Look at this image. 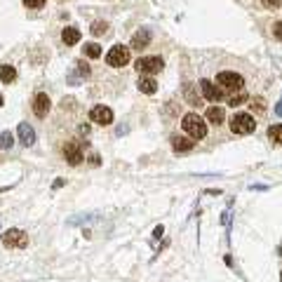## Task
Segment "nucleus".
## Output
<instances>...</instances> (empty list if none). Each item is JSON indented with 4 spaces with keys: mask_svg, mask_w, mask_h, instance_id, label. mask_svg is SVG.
I'll list each match as a JSON object with an SVG mask.
<instances>
[{
    "mask_svg": "<svg viewBox=\"0 0 282 282\" xmlns=\"http://www.w3.org/2000/svg\"><path fill=\"white\" fill-rule=\"evenodd\" d=\"M230 130H233V134H252V132L256 130L254 115H250V113H235L233 120H230Z\"/></svg>",
    "mask_w": 282,
    "mask_h": 282,
    "instance_id": "nucleus-4",
    "label": "nucleus"
},
{
    "mask_svg": "<svg viewBox=\"0 0 282 282\" xmlns=\"http://www.w3.org/2000/svg\"><path fill=\"white\" fill-rule=\"evenodd\" d=\"M266 7H271V10H278L280 7V0H261Z\"/></svg>",
    "mask_w": 282,
    "mask_h": 282,
    "instance_id": "nucleus-28",
    "label": "nucleus"
},
{
    "mask_svg": "<svg viewBox=\"0 0 282 282\" xmlns=\"http://www.w3.org/2000/svg\"><path fill=\"white\" fill-rule=\"evenodd\" d=\"M0 106H2V94H0Z\"/></svg>",
    "mask_w": 282,
    "mask_h": 282,
    "instance_id": "nucleus-31",
    "label": "nucleus"
},
{
    "mask_svg": "<svg viewBox=\"0 0 282 282\" xmlns=\"http://www.w3.org/2000/svg\"><path fill=\"white\" fill-rule=\"evenodd\" d=\"M273 35H275L278 40H282V24H280V22L273 24Z\"/></svg>",
    "mask_w": 282,
    "mask_h": 282,
    "instance_id": "nucleus-27",
    "label": "nucleus"
},
{
    "mask_svg": "<svg viewBox=\"0 0 282 282\" xmlns=\"http://www.w3.org/2000/svg\"><path fill=\"white\" fill-rule=\"evenodd\" d=\"M89 120L101 125V127H106V125L113 122V111H111L109 106H94V109L89 111Z\"/></svg>",
    "mask_w": 282,
    "mask_h": 282,
    "instance_id": "nucleus-7",
    "label": "nucleus"
},
{
    "mask_svg": "<svg viewBox=\"0 0 282 282\" xmlns=\"http://www.w3.org/2000/svg\"><path fill=\"white\" fill-rule=\"evenodd\" d=\"M17 80V68L10 64H2L0 66V83H5V85H10Z\"/></svg>",
    "mask_w": 282,
    "mask_h": 282,
    "instance_id": "nucleus-13",
    "label": "nucleus"
},
{
    "mask_svg": "<svg viewBox=\"0 0 282 282\" xmlns=\"http://www.w3.org/2000/svg\"><path fill=\"white\" fill-rule=\"evenodd\" d=\"M217 85H221V89L233 92V89H242L245 80H242V76H238L235 71H224V73L217 76Z\"/></svg>",
    "mask_w": 282,
    "mask_h": 282,
    "instance_id": "nucleus-6",
    "label": "nucleus"
},
{
    "mask_svg": "<svg viewBox=\"0 0 282 282\" xmlns=\"http://www.w3.org/2000/svg\"><path fill=\"white\" fill-rule=\"evenodd\" d=\"M50 106H52V101H50V97H47L45 92L33 97V113H35L38 118H45V115L50 113Z\"/></svg>",
    "mask_w": 282,
    "mask_h": 282,
    "instance_id": "nucleus-9",
    "label": "nucleus"
},
{
    "mask_svg": "<svg viewBox=\"0 0 282 282\" xmlns=\"http://www.w3.org/2000/svg\"><path fill=\"white\" fill-rule=\"evenodd\" d=\"M78 73H80V76H83V78H87V76H89V66H87L85 64V61H78Z\"/></svg>",
    "mask_w": 282,
    "mask_h": 282,
    "instance_id": "nucleus-25",
    "label": "nucleus"
},
{
    "mask_svg": "<svg viewBox=\"0 0 282 282\" xmlns=\"http://www.w3.org/2000/svg\"><path fill=\"white\" fill-rule=\"evenodd\" d=\"M184 97H186V101H188V104H193V106L200 104V97L193 92V85H191V83H186V85H184Z\"/></svg>",
    "mask_w": 282,
    "mask_h": 282,
    "instance_id": "nucleus-18",
    "label": "nucleus"
},
{
    "mask_svg": "<svg viewBox=\"0 0 282 282\" xmlns=\"http://www.w3.org/2000/svg\"><path fill=\"white\" fill-rule=\"evenodd\" d=\"M83 52H85V56H89V59H97V56H101V47H99L97 43H87L85 47H83Z\"/></svg>",
    "mask_w": 282,
    "mask_h": 282,
    "instance_id": "nucleus-20",
    "label": "nucleus"
},
{
    "mask_svg": "<svg viewBox=\"0 0 282 282\" xmlns=\"http://www.w3.org/2000/svg\"><path fill=\"white\" fill-rule=\"evenodd\" d=\"M181 127L191 139H205L207 137V122L197 113H186L181 120Z\"/></svg>",
    "mask_w": 282,
    "mask_h": 282,
    "instance_id": "nucleus-1",
    "label": "nucleus"
},
{
    "mask_svg": "<svg viewBox=\"0 0 282 282\" xmlns=\"http://www.w3.org/2000/svg\"><path fill=\"white\" fill-rule=\"evenodd\" d=\"M24 5L28 10H40V7H45V0H24Z\"/></svg>",
    "mask_w": 282,
    "mask_h": 282,
    "instance_id": "nucleus-24",
    "label": "nucleus"
},
{
    "mask_svg": "<svg viewBox=\"0 0 282 282\" xmlns=\"http://www.w3.org/2000/svg\"><path fill=\"white\" fill-rule=\"evenodd\" d=\"M275 113H278V115L282 118V101H278V106H275Z\"/></svg>",
    "mask_w": 282,
    "mask_h": 282,
    "instance_id": "nucleus-30",
    "label": "nucleus"
},
{
    "mask_svg": "<svg viewBox=\"0 0 282 282\" xmlns=\"http://www.w3.org/2000/svg\"><path fill=\"white\" fill-rule=\"evenodd\" d=\"M151 45V31L148 28H141L132 35V43H130V50H146Z\"/></svg>",
    "mask_w": 282,
    "mask_h": 282,
    "instance_id": "nucleus-10",
    "label": "nucleus"
},
{
    "mask_svg": "<svg viewBox=\"0 0 282 282\" xmlns=\"http://www.w3.org/2000/svg\"><path fill=\"white\" fill-rule=\"evenodd\" d=\"M139 89L143 92V94H155V89H158V83L153 80L151 76H146V78H139Z\"/></svg>",
    "mask_w": 282,
    "mask_h": 282,
    "instance_id": "nucleus-17",
    "label": "nucleus"
},
{
    "mask_svg": "<svg viewBox=\"0 0 282 282\" xmlns=\"http://www.w3.org/2000/svg\"><path fill=\"white\" fill-rule=\"evenodd\" d=\"M245 101H247V94H245V92H238V94H233V97L228 99V104H230L233 109H235V106H242Z\"/></svg>",
    "mask_w": 282,
    "mask_h": 282,
    "instance_id": "nucleus-23",
    "label": "nucleus"
},
{
    "mask_svg": "<svg viewBox=\"0 0 282 282\" xmlns=\"http://www.w3.org/2000/svg\"><path fill=\"white\" fill-rule=\"evenodd\" d=\"M12 146H14V134H12V132H0V148H5V151H7V148H12Z\"/></svg>",
    "mask_w": 282,
    "mask_h": 282,
    "instance_id": "nucleus-19",
    "label": "nucleus"
},
{
    "mask_svg": "<svg viewBox=\"0 0 282 282\" xmlns=\"http://www.w3.org/2000/svg\"><path fill=\"white\" fill-rule=\"evenodd\" d=\"M207 120L212 122V125H221L224 120H226V113L221 106H212V109H207Z\"/></svg>",
    "mask_w": 282,
    "mask_h": 282,
    "instance_id": "nucleus-14",
    "label": "nucleus"
},
{
    "mask_svg": "<svg viewBox=\"0 0 282 282\" xmlns=\"http://www.w3.org/2000/svg\"><path fill=\"white\" fill-rule=\"evenodd\" d=\"M106 64L111 68H122V66L130 64V47H125V45H113L109 50V55H106Z\"/></svg>",
    "mask_w": 282,
    "mask_h": 282,
    "instance_id": "nucleus-3",
    "label": "nucleus"
},
{
    "mask_svg": "<svg viewBox=\"0 0 282 282\" xmlns=\"http://www.w3.org/2000/svg\"><path fill=\"white\" fill-rule=\"evenodd\" d=\"M172 146L176 153H188L193 148V141L186 139V137H172Z\"/></svg>",
    "mask_w": 282,
    "mask_h": 282,
    "instance_id": "nucleus-15",
    "label": "nucleus"
},
{
    "mask_svg": "<svg viewBox=\"0 0 282 282\" xmlns=\"http://www.w3.org/2000/svg\"><path fill=\"white\" fill-rule=\"evenodd\" d=\"M163 230H165L163 226H158V228H155V233H153V235H155V238H160V235H163Z\"/></svg>",
    "mask_w": 282,
    "mask_h": 282,
    "instance_id": "nucleus-29",
    "label": "nucleus"
},
{
    "mask_svg": "<svg viewBox=\"0 0 282 282\" xmlns=\"http://www.w3.org/2000/svg\"><path fill=\"white\" fill-rule=\"evenodd\" d=\"M200 89H202V97L207 101H219L221 99V89L214 83H209V80H200Z\"/></svg>",
    "mask_w": 282,
    "mask_h": 282,
    "instance_id": "nucleus-11",
    "label": "nucleus"
},
{
    "mask_svg": "<svg viewBox=\"0 0 282 282\" xmlns=\"http://www.w3.org/2000/svg\"><path fill=\"white\" fill-rule=\"evenodd\" d=\"M252 106H254L256 111H266V101H263L261 97H256V99H254V104H252Z\"/></svg>",
    "mask_w": 282,
    "mask_h": 282,
    "instance_id": "nucleus-26",
    "label": "nucleus"
},
{
    "mask_svg": "<svg viewBox=\"0 0 282 282\" xmlns=\"http://www.w3.org/2000/svg\"><path fill=\"white\" fill-rule=\"evenodd\" d=\"M17 134H19V141H22L24 146H33V143H35V132H33V127L28 122H22Z\"/></svg>",
    "mask_w": 282,
    "mask_h": 282,
    "instance_id": "nucleus-12",
    "label": "nucleus"
},
{
    "mask_svg": "<svg viewBox=\"0 0 282 282\" xmlns=\"http://www.w3.org/2000/svg\"><path fill=\"white\" fill-rule=\"evenodd\" d=\"M64 158L68 160V165H80L83 163V146L78 141H66Z\"/></svg>",
    "mask_w": 282,
    "mask_h": 282,
    "instance_id": "nucleus-8",
    "label": "nucleus"
},
{
    "mask_svg": "<svg viewBox=\"0 0 282 282\" xmlns=\"http://www.w3.org/2000/svg\"><path fill=\"white\" fill-rule=\"evenodd\" d=\"M61 40H64L66 45H78L80 43V31H78L76 26H68V28H64V33H61Z\"/></svg>",
    "mask_w": 282,
    "mask_h": 282,
    "instance_id": "nucleus-16",
    "label": "nucleus"
},
{
    "mask_svg": "<svg viewBox=\"0 0 282 282\" xmlns=\"http://www.w3.org/2000/svg\"><path fill=\"white\" fill-rule=\"evenodd\" d=\"M268 139H271L273 143L282 146V125H275V127H271V130H268Z\"/></svg>",
    "mask_w": 282,
    "mask_h": 282,
    "instance_id": "nucleus-21",
    "label": "nucleus"
},
{
    "mask_svg": "<svg viewBox=\"0 0 282 282\" xmlns=\"http://www.w3.org/2000/svg\"><path fill=\"white\" fill-rule=\"evenodd\" d=\"M89 31H92V35H104V33L109 31V24H106V22H94Z\"/></svg>",
    "mask_w": 282,
    "mask_h": 282,
    "instance_id": "nucleus-22",
    "label": "nucleus"
},
{
    "mask_svg": "<svg viewBox=\"0 0 282 282\" xmlns=\"http://www.w3.org/2000/svg\"><path fill=\"white\" fill-rule=\"evenodd\" d=\"M163 59L160 56H141L137 59V71L141 76H153V73H160L163 71Z\"/></svg>",
    "mask_w": 282,
    "mask_h": 282,
    "instance_id": "nucleus-5",
    "label": "nucleus"
},
{
    "mask_svg": "<svg viewBox=\"0 0 282 282\" xmlns=\"http://www.w3.org/2000/svg\"><path fill=\"white\" fill-rule=\"evenodd\" d=\"M0 240H2V245H5L7 250H24V247L28 245V235H26L24 230H19V228L5 230V233L0 235Z\"/></svg>",
    "mask_w": 282,
    "mask_h": 282,
    "instance_id": "nucleus-2",
    "label": "nucleus"
}]
</instances>
